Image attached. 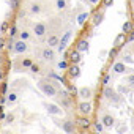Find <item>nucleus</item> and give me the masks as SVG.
<instances>
[{"instance_id": "obj_1", "label": "nucleus", "mask_w": 134, "mask_h": 134, "mask_svg": "<svg viewBox=\"0 0 134 134\" xmlns=\"http://www.w3.org/2000/svg\"><path fill=\"white\" fill-rule=\"evenodd\" d=\"M36 85H38V88H40L46 96H49V98H55L57 93H58V90H62V88L58 87V84H57L54 79H49V77L40 79Z\"/></svg>"}, {"instance_id": "obj_2", "label": "nucleus", "mask_w": 134, "mask_h": 134, "mask_svg": "<svg viewBox=\"0 0 134 134\" xmlns=\"http://www.w3.org/2000/svg\"><path fill=\"white\" fill-rule=\"evenodd\" d=\"M103 96H104L109 103H112V104H118V103L121 101V96L117 93V90H115L114 87H109V85L104 87V90H103Z\"/></svg>"}, {"instance_id": "obj_3", "label": "nucleus", "mask_w": 134, "mask_h": 134, "mask_svg": "<svg viewBox=\"0 0 134 134\" xmlns=\"http://www.w3.org/2000/svg\"><path fill=\"white\" fill-rule=\"evenodd\" d=\"M32 33H33L36 38L43 40V38L47 35V25H46L44 22H35V24L32 25Z\"/></svg>"}, {"instance_id": "obj_4", "label": "nucleus", "mask_w": 134, "mask_h": 134, "mask_svg": "<svg viewBox=\"0 0 134 134\" xmlns=\"http://www.w3.org/2000/svg\"><path fill=\"white\" fill-rule=\"evenodd\" d=\"M71 35H73L71 30H66V32L63 33V36L60 38V43H58V46H57V51H58V52H63V51L66 49V46H68V43H70V40H71Z\"/></svg>"}, {"instance_id": "obj_5", "label": "nucleus", "mask_w": 134, "mask_h": 134, "mask_svg": "<svg viewBox=\"0 0 134 134\" xmlns=\"http://www.w3.org/2000/svg\"><path fill=\"white\" fill-rule=\"evenodd\" d=\"M62 129L66 134H76V121L74 120H70V118H65L62 121Z\"/></svg>"}, {"instance_id": "obj_6", "label": "nucleus", "mask_w": 134, "mask_h": 134, "mask_svg": "<svg viewBox=\"0 0 134 134\" xmlns=\"http://www.w3.org/2000/svg\"><path fill=\"white\" fill-rule=\"evenodd\" d=\"M29 51V43L27 41H21V40H16L14 44H13V52L14 54H25Z\"/></svg>"}, {"instance_id": "obj_7", "label": "nucleus", "mask_w": 134, "mask_h": 134, "mask_svg": "<svg viewBox=\"0 0 134 134\" xmlns=\"http://www.w3.org/2000/svg\"><path fill=\"white\" fill-rule=\"evenodd\" d=\"M74 121H76V126H79V128L84 129V131H88V128L92 126V120H90L87 115H81V117H77Z\"/></svg>"}, {"instance_id": "obj_8", "label": "nucleus", "mask_w": 134, "mask_h": 134, "mask_svg": "<svg viewBox=\"0 0 134 134\" xmlns=\"http://www.w3.org/2000/svg\"><path fill=\"white\" fill-rule=\"evenodd\" d=\"M55 55H57V52H55V49H52V47H44L43 51H41V58L44 60V62H54L55 60Z\"/></svg>"}, {"instance_id": "obj_9", "label": "nucleus", "mask_w": 134, "mask_h": 134, "mask_svg": "<svg viewBox=\"0 0 134 134\" xmlns=\"http://www.w3.org/2000/svg\"><path fill=\"white\" fill-rule=\"evenodd\" d=\"M77 110H79L81 115H87V117H88V114L93 110V106H92L90 101H81V103L77 104Z\"/></svg>"}, {"instance_id": "obj_10", "label": "nucleus", "mask_w": 134, "mask_h": 134, "mask_svg": "<svg viewBox=\"0 0 134 134\" xmlns=\"http://www.w3.org/2000/svg\"><path fill=\"white\" fill-rule=\"evenodd\" d=\"M99 121L103 123L104 129H110L112 126H115V118H114V115H110V114H103V117H101Z\"/></svg>"}, {"instance_id": "obj_11", "label": "nucleus", "mask_w": 134, "mask_h": 134, "mask_svg": "<svg viewBox=\"0 0 134 134\" xmlns=\"http://www.w3.org/2000/svg\"><path fill=\"white\" fill-rule=\"evenodd\" d=\"M77 95H79V98L82 101H90V98L93 96V90L90 87H81L77 90Z\"/></svg>"}, {"instance_id": "obj_12", "label": "nucleus", "mask_w": 134, "mask_h": 134, "mask_svg": "<svg viewBox=\"0 0 134 134\" xmlns=\"http://www.w3.org/2000/svg\"><path fill=\"white\" fill-rule=\"evenodd\" d=\"M29 11H30L32 14H41V13L44 11V3H43V2H40V0H35V2H32V3H30Z\"/></svg>"}, {"instance_id": "obj_13", "label": "nucleus", "mask_w": 134, "mask_h": 134, "mask_svg": "<svg viewBox=\"0 0 134 134\" xmlns=\"http://www.w3.org/2000/svg\"><path fill=\"white\" fill-rule=\"evenodd\" d=\"M112 71H114L115 74H125V73H129L131 70L128 68V66H126L123 62H115L114 66H112Z\"/></svg>"}, {"instance_id": "obj_14", "label": "nucleus", "mask_w": 134, "mask_h": 134, "mask_svg": "<svg viewBox=\"0 0 134 134\" xmlns=\"http://www.w3.org/2000/svg\"><path fill=\"white\" fill-rule=\"evenodd\" d=\"M74 51H77V52H88V40L87 38H79L77 41H76V47H74Z\"/></svg>"}, {"instance_id": "obj_15", "label": "nucleus", "mask_w": 134, "mask_h": 134, "mask_svg": "<svg viewBox=\"0 0 134 134\" xmlns=\"http://www.w3.org/2000/svg\"><path fill=\"white\" fill-rule=\"evenodd\" d=\"M66 71H68V74H70L73 79H77V77L81 76V66H79V65H70Z\"/></svg>"}, {"instance_id": "obj_16", "label": "nucleus", "mask_w": 134, "mask_h": 134, "mask_svg": "<svg viewBox=\"0 0 134 134\" xmlns=\"http://www.w3.org/2000/svg\"><path fill=\"white\" fill-rule=\"evenodd\" d=\"M103 19H104V10H101V11H95L93 18H92V24H93V27H98V25L103 22Z\"/></svg>"}, {"instance_id": "obj_17", "label": "nucleus", "mask_w": 134, "mask_h": 134, "mask_svg": "<svg viewBox=\"0 0 134 134\" xmlns=\"http://www.w3.org/2000/svg\"><path fill=\"white\" fill-rule=\"evenodd\" d=\"M82 62V54L77 51H71L70 54V65H79Z\"/></svg>"}, {"instance_id": "obj_18", "label": "nucleus", "mask_w": 134, "mask_h": 134, "mask_svg": "<svg viewBox=\"0 0 134 134\" xmlns=\"http://www.w3.org/2000/svg\"><path fill=\"white\" fill-rule=\"evenodd\" d=\"M32 65H33V60H32L30 57H24V58H21V62H19L18 71H22V70H25V68H30Z\"/></svg>"}, {"instance_id": "obj_19", "label": "nucleus", "mask_w": 134, "mask_h": 134, "mask_svg": "<svg viewBox=\"0 0 134 134\" xmlns=\"http://www.w3.org/2000/svg\"><path fill=\"white\" fill-rule=\"evenodd\" d=\"M58 43H60V36L57 35V33H52L51 36H47V47H57L58 46Z\"/></svg>"}, {"instance_id": "obj_20", "label": "nucleus", "mask_w": 134, "mask_h": 134, "mask_svg": "<svg viewBox=\"0 0 134 134\" xmlns=\"http://www.w3.org/2000/svg\"><path fill=\"white\" fill-rule=\"evenodd\" d=\"M125 43H126V35L125 33H118L117 38H115V41H114V47L120 49L121 46H125Z\"/></svg>"}, {"instance_id": "obj_21", "label": "nucleus", "mask_w": 134, "mask_h": 134, "mask_svg": "<svg viewBox=\"0 0 134 134\" xmlns=\"http://www.w3.org/2000/svg\"><path fill=\"white\" fill-rule=\"evenodd\" d=\"M44 107H46V110H47L51 115H60V114H62V109H60L57 104H44Z\"/></svg>"}, {"instance_id": "obj_22", "label": "nucleus", "mask_w": 134, "mask_h": 134, "mask_svg": "<svg viewBox=\"0 0 134 134\" xmlns=\"http://www.w3.org/2000/svg\"><path fill=\"white\" fill-rule=\"evenodd\" d=\"M7 101H8L10 104H16V103L19 101V92H16V90L10 92V93L7 95Z\"/></svg>"}, {"instance_id": "obj_23", "label": "nucleus", "mask_w": 134, "mask_h": 134, "mask_svg": "<svg viewBox=\"0 0 134 134\" xmlns=\"http://www.w3.org/2000/svg\"><path fill=\"white\" fill-rule=\"evenodd\" d=\"M68 5H70L68 0H55V8H57L58 11L66 10V8H68Z\"/></svg>"}, {"instance_id": "obj_24", "label": "nucleus", "mask_w": 134, "mask_h": 134, "mask_svg": "<svg viewBox=\"0 0 134 134\" xmlns=\"http://www.w3.org/2000/svg\"><path fill=\"white\" fill-rule=\"evenodd\" d=\"M132 29H134V22H131V21H125V24H123V27H121V33L128 35Z\"/></svg>"}, {"instance_id": "obj_25", "label": "nucleus", "mask_w": 134, "mask_h": 134, "mask_svg": "<svg viewBox=\"0 0 134 134\" xmlns=\"http://www.w3.org/2000/svg\"><path fill=\"white\" fill-rule=\"evenodd\" d=\"M68 66H70V62L66 60V58H63V60H60V62L57 63V68H58V70H62V71L68 70Z\"/></svg>"}, {"instance_id": "obj_26", "label": "nucleus", "mask_w": 134, "mask_h": 134, "mask_svg": "<svg viewBox=\"0 0 134 134\" xmlns=\"http://www.w3.org/2000/svg\"><path fill=\"white\" fill-rule=\"evenodd\" d=\"M88 18H90V16H88V13H87V11L81 13V14H79V18H77V24H79V25H84V24L87 22V19H88Z\"/></svg>"}, {"instance_id": "obj_27", "label": "nucleus", "mask_w": 134, "mask_h": 134, "mask_svg": "<svg viewBox=\"0 0 134 134\" xmlns=\"http://www.w3.org/2000/svg\"><path fill=\"white\" fill-rule=\"evenodd\" d=\"M18 35H19V40H21V41H29L30 36H32V33H30L29 30H22V32L18 33Z\"/></svg>"}, {"instance_id": "obj_28", "label": "nucleus", "mask_w": 134, "mask_h": 134, "mask_svg": "<svg viewBox=\"0 0 134 134\" xmlns=\"http://www.w3.org/2000/svg\"><path fill=\"white\" fill-rule=\"evenodd\" d=\"M8 29H10V22H8V21H3L2 25H0V33H2V35L8 33Z\"/></svg>"}, {"instance_id": "obj_29", "label": "nucleus", "mask_w": 134, "mask_h": 134, "mask_svg": "<svg viewBox=\"0 0 134 134\" xmlns=\"http://www.w3.org/2000/svg\"><path fill=\"white\" fill-rule=\"evenodd\" d=\"M121 62H123L125 65H132V63H134V57H132L131 54H126V55L123 57V60H121Z\"/></svg>"}, {"instance_id": "obj_30", "label": "nucleus", "mask_w": 134, "mask_h": 134, "mask_svg": "<svg viewBox=\"0 0 134 134\" xmlns=\"http://www.w3.org/2000/svg\"><path fill=\"white\" fill-rule=\"evenodd\" d=\"M8 35H10L11 40H14V36L18 35V27H16V25H11V27L8 29Z\"/></svg>"}, {"instance_id": "obj_31", "label": "nucleus", "mask_w": 134, "mask_h": 134, "mask_svg": "<svg viewBox=\"0 0 134 134\" xmlns=\"http://www.w3.org/2000/svg\"><path fill=\"white\" fill-rule=\"evenodd\" d=\"M115 90H117V93H118L120 96H123L125 93H128V90H129V88H128L126 85H118V87H117Z\"/></svg>"}, {"instance_id": "obj_32", "label": "nucleus", "mask_w": 134, "mask_h": 134, "mask_svg": "<svg viewBox=\"0 0 134 134\" xmlns=\"http://www.w3.org/2000/svg\"><path fill=\"white\" fill-rule=\"evenodd\" d=\"M92 125H93V128L96 129V132H103V131H104V126H103V123H101L99 120L95 121V123H92Z\"/></svg>"}, {"instance_id": "obj_33", "label": "nucleus", "mask_w": 134, "mask_h": 134, "mask_svg": "<svg viewBox=\"0 0 134 134\" xmlns=\"http://www.w3.org/2000/svg\"><path fill=\"white\" fill-rule=\"evenodd\" d=\"M126 129H128V126H126L125 123H118V125H117V132H118V134H125Z\"/></svg>"}, {"instance_id": "obj_34", "label": "nucleus", "mask_w": 134, "mask_h": 134, "mask_svg": "<svg viewBox=\"0 0 134 134\" xmlns=\"http://www.w3.org/2000/svg\"><path fill=\"white\" fill-rule=\"evenodd\" d=\"M117 54H118V49H117V47H112V49L109 51V58L114 60V58L117 57Z\"/></svg>"}, {"instance_id": "obj_35", "label": "nucleus", "mask_w": 134, "mask_h": 134, "mask_svg": "<svg viewBox=\"0 0 134 134\" xmlns=\"http://www.w3.org/2000/svg\"><path fill=\"white\" fill-rule=\"evenodd\" d=\"M126 84H128V87H134V74H128Z\"/></svg>"}, {"instance_id": "obj_36", "label": "nucleus", "mask_w": 134, "mask_h": 134, "mask_svg": "<svg viewBox=\"0 0 134 134\" xmlns=\"http://www.w3.org/2000/svg\"><path fill=\"white\" fill-rule=\"evenodd\" d=\"M110 77H112L110 74H104V76H103V81H101V84H103V85L106 87V85H107V84L110 82Z\"/></svg>"}, {"instance_id": "obj_37", "label": "nucleus", "mask_w": 134, "mask_h": 134, "mask_svg": "<svg viewBox=\"0 0 134 134\" xmlns=\"http://www.w3.org/2000/svg\"><path fill=\"white\" fill-rule=\"evenodd\" d=\"M8 90V84L7 82H2V85H0V95H5Z\"/></svg>"}, {"instance_id": "obj_38", "label": "nucleus", "mask_w": 134, "mask_h": 134, "mask_svg": "<svg viewBox=\"0 0 134 134\" xmlns=\"http://www.w3.org/2000/svg\"><path fill=\"white\" fill-rule=\"evenodd\" d=\"M10 7H11V10H18L19 8V0H10Z\"/></svg>"}, {"instance_id": "obj_39", "label": "nucleus", "mask_w": 134, "mask_h": 134, "mask_svg": "<svg viewBox=\"0 0 134 134\" xmlns=\"http://www.w3.org/2000/svg\"><path fill=\"white\" fill-rule=\"evenodd\" d=\"M132 41H134V29L126 35V43H132Z\"/></svg>"}, {"instance_id": "obj_40", "label": "nucleus", "mask_w": 134, "mask_h": 134, "mask_svg": "<svg viewBox=\"0 0 134 134\" xmlns=\"http://www.w3.org/2000/svg\"><path fill=\"white\" fill-rule=\"evenodd\" d=\"M13 44H14V40H11V38H10V40L7 41V44H5V47H7V49H8V51L11 52V51H13Z\"/></svg>"}, {"instance_id": "obj_41", "label": "nucleus", "mask_w": 134, "mask_h": 134, "mask_svg": "<svg viewBox=\"0 0 134 134\" xmlns=\"http://www.w3.org/2000/svg\"><path fill=\"white\" fill-rule=\"evenodd\" d=\"M5 120H7L5 123H8V125H10V123H13V121H14V115H13V114H8V115H5Z\"/></svg>"}, {"instance_id": "obj_42", "label": "nucleus", "mask_w": 134, "mask_h": 134, "mask_svg": "<svg viewBox=\"0 0 134 134\" xmlns=\"http://www.w3.org/2000/svg\"><path fill=\"white\" fill-rule=\"evenodd\" d=\"M29 70H30L32 73H40V65H35V63H33V65L30 66Z\"/></svg>"}, {"instance_id": "obj_43", "label": "nucleus", "mask_w": 134, "mask_h": 134, "mask_svg": "<svg viewBox=\"0 0 134 134\" xmlns=\"http://www.w3.org/2000/svg\"><path fill=\"white\" fill-rule=\"evenodd\" d=\"M5 44H7V40H5L3 36H0V51L5 47Z\"/></svg>"}, {"instance_id": "obj_44", "label": "nucleus", "mask_w": 134, "mask_h": 134, "mask_svg": "<svg viewBox=\"0 0 134 134\" xmlns=\"http://www.w3.org/2000/svg\"><path fill=\"white\" fill-rule=\"evenodd\" d=\"M103 3H104V8H109L114 3V0H103Z\"/></svg>"}, {"instance_id": "obj_45", "label": "nucleus", "mask_w": 134, "mask_h": 134, "mask_svg": "<svg viewBox=\"0 0 134 134\" xmlns=\"http://www.w3.org/2000/svg\"><path fill=\"white\" fill-rule=\"evenodd\" d=\"M3 79H5V71H3L2 68H0V84L3 82Z\"/></svg>"}, {"instance_id": "obj_46", "label": "nucleus", "mask_w": 134, "mask_h": 134, "mask_svg": "<svg viewBox=\"0 0 134 134\" xmlns=\"http://www.w3.org/2000/svg\"><path fill=\"white\" fill-rule=\"evenodd\" d=\"M87 2H88V3H90V5H96V3H98V2H99V0H87Z\"/></svg>"}, {"instance_id": "obj_47", "label": "nucleus", "mask_w": 134, "mask_h": 134, "mask_svg": "<svg viewBox=\"0 0 134 134\" xmlns=\"http://www.w3.org/2000/svg\"><path fill=\"white\" fill-rule=\"evenodd\" d=\"M76 134H88V131H84V129H81L79 132H76Z\"/></svg>"}, {"instance_id": "obj_48", "label": "nucleus", "mask_w": 134, "mask_h": 134, "mask_svg": "<svg viewBox=\"0 0 134 134\" xmlns=\"http://www.w3.org/2000/svg\"><path fill=\"white\" fill-rule=\"evenodd\" d=\"M3 134H13V132H3Z\"/></svg>"}, {"instance_id": "obj_49", "label": "nucleus", "mask_w": 134, "mask_h": 134, "mask_svg": "<svg viewBox=\"0 0 134 134\" xmlns=\"http://www.w3.org/2000/svg\"><path fill=\"white\" fill-rule=\"evenodd\" d=\"M95 134H103V132H95Z\"/></svg>"}, {"instance_id": "obj_50", "label": "nucleus", "mask_w": 134, "mask_h": 134, "mask_svg": "<svg viewBox=\"0 0 134 134\" xmlns=\"http://www.w3.org/2000/svg\"><path fill=\"white\" fill-rule=\"evenodd\" d=\"M0 63H2V57H0Z\"/></svg>"}, {"instance_id": "obj_51", "label": "nucleus", "mask_w": 134, "mask_h": 134, "mask_svg": "<svg viewBox=\"0 0 134 134\" xmlns=\"http://www.w3.org/2000/svg\"><path fill=\"white\" fill-rule=\"evenodd\" d=\"M0 96H2V95H0Z\"/></svg>"}]
</instances>
